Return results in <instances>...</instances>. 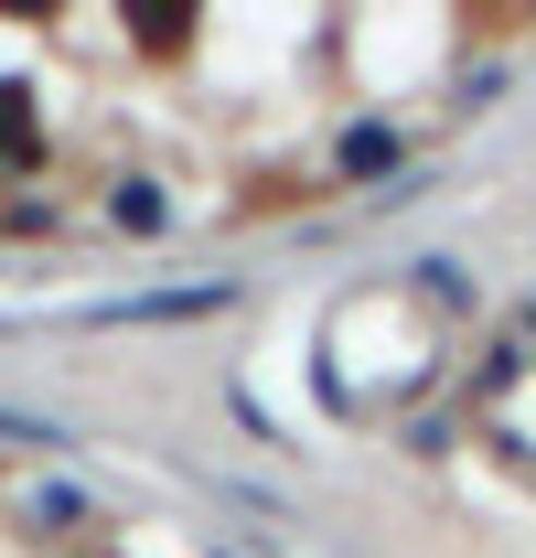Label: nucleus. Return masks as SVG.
Instances as JSON below:
<instances>
[{
    "instance_id": "nucleus-1",
    "label": "nucleus",
    "mask_w": 536,
    "mask_h": 558,
    "mask_svg": "<svg viewBox=\"0 0 536 558\" xmlns=\"http://www.w3.org/2000/svg\"><path fill=\"white\" fill-rule=\"evenodd\" d=\"M398 161V130H354L343 140V172H387Z\"/></svg>"
}]
</instances>
